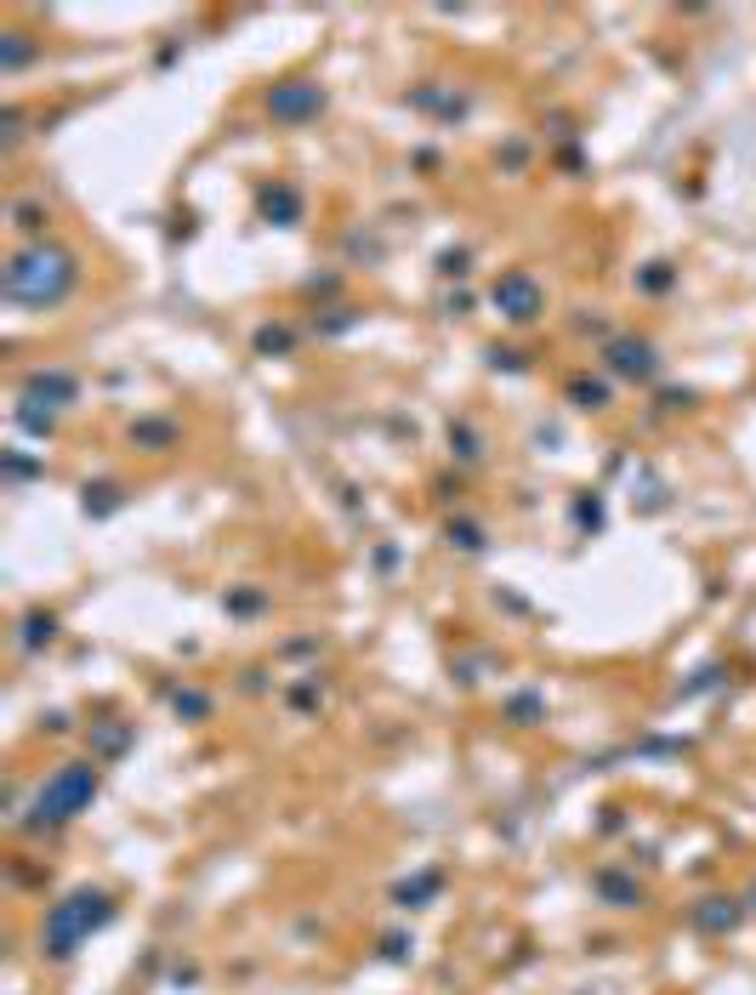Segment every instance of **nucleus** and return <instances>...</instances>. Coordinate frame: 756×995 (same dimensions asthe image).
Listing matches in <instances>:
<instances>
[{
  "instance_id": "nucleus-1",
  "label": "nucleus",
  "mask_w": 756,
  "mask_h": 995,
  "mask_svg": "<svg viewBox=\"0 0 756 995\" xmlns=\"http://www.w3.org/2000/svg\"><path fill=\"white\" fill-rule=\"evenodd\" d=\"M97 791H103V774H97V762H63V768H52V774L40 780L29 813L17 819V831L52 836V831L74 825V819H80V813L97 803Z\"/></svg>"
},
{
  "instance_id": "nucleus-2",
  "label": "nucleus",
  "mask_w": 756,
  "mask_h": 995,
  "mask_svg": "<svg viewBox=\"0 0 756 995\" xmlns=\"http://www.w3.org/2000/svg\"><path fill=\"white\" fill-rule=\"evenodd\" d=\"M114 893L109 887H74V893H63L58 905H46V922H40V950H46V961H74V950L91 938V933H103L109 922H114Z\"/></svg>"
},
{
  "instance_id": "nucleus-3",
  "label": "nucleus",
  "mask_w": 756,
  "mask_h": 995,
  "mask_svg": "<svg viewBox=\"0 0 756 995\" xmlns=\"http://www.w3.org/2000/svg\"><path fill=\"white\" fill-rule=\"evenodd\" d=\"M74 285V262L63 251H23L7 273V290L17 296V302H58V296Z\"/></svg>"
},
{
  "instance_id": "nucleus-4",
  "label": "nucleus",
  "mask_w": 756,
  "mask_h": 995,
  "mask_svg": "<svg viewBox=\"0 0 756 995\" xmlns=\"http://www.w3.org/2000/svg\"><path fill=\"white\" fill-rule=\"evenodd\" d=\"M745 899L740 893H705V899H694L689 905V922H694V933H705V938H728L740 922H745Z\"/></svg>"
},
{
  "instance_id": "nucleus-5",
  "label": "nucleus",
  "mask_w": 756,
  "mask_h": 995,
  "mask_svg": "<svg viewBox=\"0 0 756 995\" xmlns=\"http://www.w3.org/2000/svg\"><path fill=\"white\" fill-rule=\"evenodd\" d=\"M592 893H597V905H609V910H637L643 905V882L620 865H603L592 876Z\"/></svg>"
},
{
  "instance_id": "nucleus-6",
  "label": "nucleus",
  "mask_w": 756,
  "mask_h": 995,
  "mask_svg": "<svg viewBox=\"0 0 756 995\" xmlns=\"http://www.w3.org/2000/svg\"><path fill=\"white\" fill-rule=\"evenodd\" d=\"M495 302L507 308V319H535V308H541V290H535V279H523V273H512L507 285H495Z\"/></svg>"
},
{
  "instance_id": "nucleus-7",
  "label": "nucleus",
  "mask_w": 756,
  "mask_h": 995,
  "mask_svg": "<svg viewBox=\"0 0 756 995\" xmlns=\"http://www.w3.org/2000/svg\"><path fill=\"white\" fill-rule=\"evenodd\" d=\"M438 887H444V876H438V870H421V876H416V882H405V887H398V905H410V910H421V905H426V899H433V893H438Z\"/></svg>"
},
{
  "instance_id": "nucleus-8",
  "label": "nucleus",
  "mask_w": 756,
  "mask_h": 995,
  "mask_svg": "<svg viewBox=\"0 0 756 995\" xmlns=\"http://www.w3.org/2000/svg\"><path fill=\"white\" fill-rule=\"evenodd\" d=\"M176 717H188V723H206V717H211V700H206V694H194V688L176 694Z\"/></svg>"
},
{
  "instance_id": "nucleus-9",
  "label": "nucleus",
  "mask_w": 756,
  "mask_h": 995,
  "mask_svg": "<svg viewBox=\"0 0 756 995\" xmlns=\"http://www.w3.org/2000/svg\"><path fill=\"white\" fill-rule=\"evenodd\" d=\"M745 905H751V910H756V882H751V893H745Z\"/></svg>"
}]
</instances>
